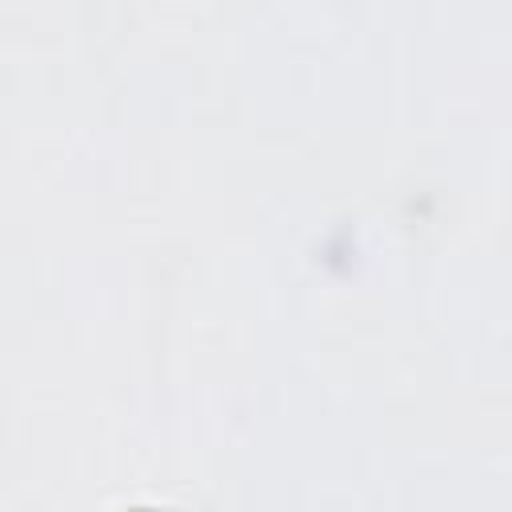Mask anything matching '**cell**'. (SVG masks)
<instances>
[{
    "label": "cell",
    "instance_id": "1",
    "mask_svg": "<svg viewBox=\"0 0 512 512\" xmlns=\"http://www.w3.org/2000/svg\"><path fill=\"white\" fill-rule=\"evenodd\" d=\"M124 512H176V508H156V504H136V508H124Z\"/></svg>",
    "mask_w": 512,
    "mask_h": 512
}]
</instances>
